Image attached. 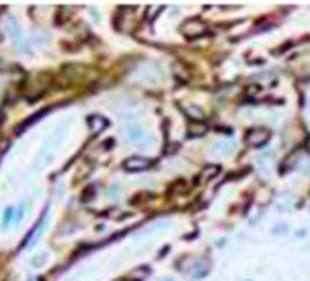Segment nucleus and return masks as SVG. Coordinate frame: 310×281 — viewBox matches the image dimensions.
<instances>
[{
    "label": "nucleus",
    "mask_w": 310,
    "mask_h": 281,
    "mask_svg": "<svg viewBox=\"0 0 310 281\" xmlns=\"http://www.w3.org/2000/svg\"><path fill=\"white\" fill-rule=\"evenodd\" d=\"M269 140H271V131L265 129V126H253V129H249L247 135H245V142L249 144V146H253V148L266 146Z\"/></svg>",
    "instance_id": "obj_1"
},
{
    "label": "nucleus",
    "mask_w": 310,
    "mask_h": 281,
    "mask_svg": "<svg viewBox=\"0 0 310 281\" xmlns=\"http://www.w3.org/2000/svg\"><path fill=\"white\" fill-rule=\"evenodd\" d=\"M135 18V7H120L118 13H116V29L118 31H131V22Z\"/></svg>",
    "instance_id": "obj_2"
},
{
    "label": "nucleus",
    "mask_w": 310,
    "mask_h": 281,
    "mask_svg": "<svg viewBox=\"0 0 310 281\" xmlns=\"http://www.w3.org/2000/svg\"><path fill=\"white\" fill-rule=\"evenodd\" d=\"M179 31L188 40H197V37H201L208 29H205V22H201V20H188L186 24H181Z\"/></svg>",
    "instance_id": "obj_3"
},
{
    "label": "nucleus",
    "mask_w": 310,
    "mask_h": 281,
    "mask_svg": "<svg viewBox=\"0 0 310 281\" xmlns=\"http://www.w3.org/2000/svg\"><path fill=\"white\" fill-rule=\"evenodd\" d=\"M123 168L129 172H142V170H149L151 168V159L147 157H129L123 161Z\"/></svg>",
    "instance_id": "obj_4"
},
{
    "label": "nucleus",
    "mask_w": 310,
    "mask_h": 281,
    "mask_svg": "<svg viewBox=\"0 0 310 281\" xmlns=\"http://www.w3.org/2000/svg\"><path fill=\"white\" fill-rule=\"evenodd\" d=\"M46 212H48V205L44 207V212H42V218L35 222V227H33V231L29 233V236L22 240V244H20V249H26V244H33V242L40 238V233H42V229H44V224H46Z\"/></svg>",
    "instance_id": "obj_5"
},
{
    "label": "nucleus",
    "mask_w": 310,
    "mask_h": 281,
    "mask_svg": "<svg viewBox=\"0 0 310 281\" xmlns=\"http://www.w3.org/2000/svg\"><path fill=\"white\" fill-rule=\"evenodd\" d=\"M88 124H90V131L92 133H98V131H103L107 126V120L103 118V116H98V114H94L88 118Z\"/></svg>",
    "instance_id": "obj_6"
},
{
    "label": "nucleus",
    "mask_w": 310,
    "mask_h": 281,
    "mask_svg": "<svg viewBox=\"0 0 310 281\" xmlns=\"http://www.w3.org/2000/svg\"><path fill=\"white\" fill-rule=\"evenodd\" d=\"M208 133V126H205V122H190L188 124V135L190 138H201V135Z\"/></svg>",
    "instance_id": "obj_7"
},
{
    "label": "nucleus",
    "mask_w": 310,
    "mask_h": 281,
    "mask_svg": "<svg viewBox=\"0 0 310 281\" xmlns=\"http://www.w3.org/2000/svg\"><path fill=\"white\" fill-rule=\"evenodd\" d=\"M219 172H221V168H219V166H214V163H212V166H205L203 170H201V181H210V179H214V177H217Z\"/></svg>",
    "instance_id": "obj_8"
},
{
    "label": "nucleus",
    "mask_w": 310,
    "mask_h": 281,
    "mask_svg": "<svg viewBox=\"0 0 310 281\" xmlns=\"http://www.w3.org/2000/svg\"><path fill=\"white\" fill-rule=\"evenodd\" d=\"M184 111L192 118V122H201V120H203V111H201L197 105H188Z\"/></svg>",
    "instance_id": "obj_9"
},
{
    "label": "nucleus",
    "mask_w": 310,
    "mask_h": 281,
    "mask_svg": "<svg viewBox=\"0 0 310 281\" xmlns=\"http://www.w3.org/2000/svg\"><path fill=\"white\" fill-rule=\"evenodd\" d=\"M293 205H295L293 196H288V194H282V196H280V201H278V207H280V209H290Z\"/></svg>",
    "instance_id": "obj_10"
},
{
    "label": "nucleus",
    "mask_w": 310,
    "mask_h": 281,
    "mask_svg": "<svg viewBox=\"0 0 310 281\" xmlns=\"http://www.w3.org/2000/svg\"><path fill=\"white\" fill-rule=\"evenodd\" d=\"M162 11H164V4H153V7H149L147 9V20L153 22L155 18H157V13H162Z\"/></svg>",
    "instance_id": "obj_11"
},
{
    "label": "nucleus",
    "mask_w": 310,
    "mask_h": 281,
    "mask_svg": "<svg viewBox=\"0 0 310 281\" xmlns=\"http://www.w3.org/2000/svg\"><path fill=\"white\" fill-rule=\"evenodd\" d=\"M127 138H129V140H140V138H142V129H140V126H129V129H127Z\"/></svg>",
    "instance_id": "obj_12"
},
{
    "label": "nucleus",
    "mask_w": 310,
    "mask_h": 281,
    "mask_svg": "<svg viewBox=\"0 0 310 281\" xmlns=\"http://www.w3.org/2000/svg\"><path fill=\"white\" fill-rule=\"evenodd\" d=\"M13 214H16V209H13V207H7V209H4V216H2V224H4V227H7V224L13 220Z\"/></svg>",
    "instance_id": "obj_13"
},
{
    "label": "nucleus",
    "mask_w": 310,
    "mask_h": 281,
    "mask_svg": "<svg viewBox=\"0 0 310 281\" xmlns=\"http://www.w3.org/2000/svg\"><path fill=\"white\" fill-rule=\"evenodd\" d=\"M44 260H46V253H40V255H35V257L31 260V264H33V266H40Z\"/></svg>",
    "instance_id": "obj_14"
},
{
    "label": "nucleus",
    "mask_w": 310,
    "mask_h": 281,
    "mask_svg": "<svg viewBox=\"0 0 310 281\" xmlns=\"http://www.w3.org/2000/svg\"><path fill=\"white\" fill-rule=\"evenodd\" d=\"M94 192H96V187H94V185H90V187H88V190H86V192H83V201H90V199H92V194H94Z\"/></svg>",
    "instance_id": "obj_15"
},
{
    "label": "nucleus",
    "mask_w": 310,
    "mask_h": 281,
    "mask_svg": "<svg viewBox=\"0 0 310 281\" xmlns=\"http://www.w3.org/2000/svg\"><path fill=\"white\" fill-rule=\"evenodd\" d=\"M147 273H149V268H147V266H144V268L135 270V273H133V275H131V277H144V275H147Z\"/></svg>",
    "instance_id": "obj_16"
},
{
    "label": "nucleus",
    "mask_w": 310,
    "mask_h": 281,
    "mask_svg": "<svg viewBox=\"0 0 310 281\" xmlns=\"http://www.w3.org/2000/svg\"><path fill=\"white\" fill-rule=\"evenodd\" d=\"M273 231L278 233V236H282V233H286V227H284V224H278V227H275Z\"/></svg>",
    "instance_id": "obj_17"
},
{
    "label": "nucleus",
    "mask_w": 310,
    "mask_h": 281,
    "mask_svg": "<svg viewBox=\"0 0 310 281\" xmlns=\"http://www.w3.org/2000/svg\"><path fill=\"white\" fill-rule=\"evenodd\" d=\"M306 148H308V153H310V138H308V142H306Z\"/></svg>",
    "instance_id": "obj_18"
},
{
    "label": "nucleus",
    "mask_w": 310,
    "mask_h": 281,
    "mask_svg": "<svg viewBox=\"0 0 310 281\" xmlns=\"http://www.w3.org/2000/svg\"><path fill=\"white\" fill-rule=\"evenodd\" d=\"M159 281H171V279H159Z\"/></svg>",
    "instance_id": "obj_19"
}]
</instances>
